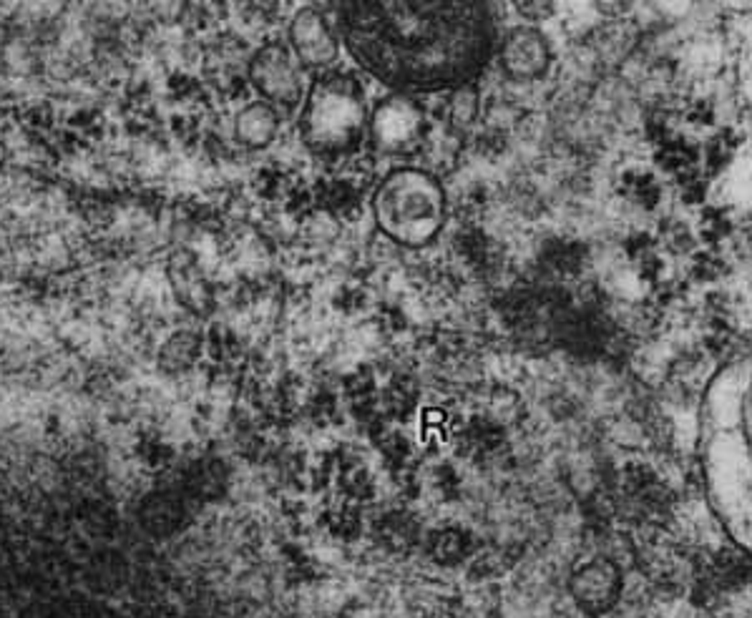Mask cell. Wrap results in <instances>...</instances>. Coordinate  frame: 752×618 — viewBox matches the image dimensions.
Segmentation results:
<instances>
[{"label":"cell","mask_w":752,"mask_h":618,"mask_svg":"<svg viewBox=\"0 0 752 618\" xmlns=\"http://www.w3.org/2000/svg\"><path fill=\"white\" fill-rule=\"evenodd\" d=\"M280 131V113L267 101H252L236 113L235 136L247 149H267Z\"/></svg>","instance_id":"9"},{"label":"cell","mask_w":752,"mask_h":618,"mask_svg":"<svg viewBox=\"0 0 752 618\" xmlns=\"http://www.w3.org/2000/svg\"><path fill=\"white\" fill-rule=\"evenodd\" d=\"M335 11L350 58L368 76L410 98L470 86L496 43L486 3L347 0Z\"/></svg>","instance_id":"1"},{"label":"cell","mask_w":752,"mask_h":618,"mask_svg":"<svg viewBox=\"0 0 752 618\" xmlns=\"http://www.w3.org/2000/svg\"><path fill=\"white\" fill-rule=\"evenodd\" d=\"M250 81L262 101L272 106H298L305 98L302 66L283 41H267L254 50L250 61Z\"/></svg>","instance_id":"4"},{"label":"cell","mask_w":752,"mask_h":618,"mask_svg":"<svg viewBox=\"0 0 752 618\" xmlns=\"http://www.w3.org/2000/svg\"><path fill=\"white\" fill-rule=\"evenodd\" d=\"M423 111L410 98L392 93L370 113L368 136L380 151H403L423 136Z\"/></svg>","instance_id":"5"},{"label":"cell","mask_w":752,"mask_h":618,"mask_svg":"<svg viewBox=\"0 0 752 618\" xmlns=\"http://www.w3.org/2000/svg\"><path fill=\"white\" fill-rule=\"evenodd\" d=\"M290 50L302 68L328 71L340 56V41L320 8H299L290 23Z\"/></svg>","instance_id":"6"},{"label":"cell","mask_w":752,"mask_h":618,"mask_svg":"<svg viewBox=\"0 0 752 618\" xmlns=\"http://www.w3.org/2000/svg\"><path fill=\"white\" fill-rule=\"evenodd\" d=\"M199 355V340H197V335L194 332H176V335H172V340L167 342L164 347H161V367H167L172 359H182V370L187 367V365H191L194 362V357Z\"/></svg>","instance_id":"10"},{"label":"cell","mask_w":752,"mask_h":618,"mask_svg":"<svg viewBox=\"0 0 752 618\" xmlns=\"http://www.w3.org/2000/svg\"><path fill=\"white\" fill-rule=\"evenodd\" d=\"M516 11L521 13V18L526 20H544L554 13V3H544V0H523V3H516Z\"/></svg>","instance_id":"12"},{"label":"cell","mask_w":752,"mask_h":618,"mask_svg":"<svg viewBox=\"0 0 752 618\" xmlns=\"http://www.w3.org/2000/svg\"><path fill=\"white\" fill-rule=\"evenodd\" d=\"M478 113V98H476V91L470 86H463V89H455L454 98H451V109H448V116L458 128L473 124Z\"/></svg>","instance_id":"11"},{"label":"cell","mask_w":752,"mask_h":618,"mask_svg":"<svg viewBox=\"0 0 752 618\" xmlns=\"http://www.w3.org/2000/svg\"><path fill=\"white\" fill-rule=\"evenodd\" d=\"M167 277H169L174 297L182 307L191 309L197 314H204V312L212 309V287L206 282L202 264L191 251H187V249L174 251L169 262H167Z\"/></svg>","instance_id":"8"},{"label":"cell","mask_w":752,"mask_h":618,"mask_svg":"<svg viewBox=\"0 0 752 618\" xmlns=\"http://www.w3.org/2000/svg\"><path fill=\"white\" fill-rule=\"evenodd\" d=\"M370 111L365 89L347 71H322L302 98L299 139L317 158L355 154L368 136Z\"/></svg>","instance_id":"2"},{"label":"cell","mask_w":752,"mask_h":618,"mask_svg":"<svg viewBox=\"0 0 752 618\" xmlns=\"http://www.w3.org/2000/svg\"><path fill=\"white\" fill-rule=\"evenodd\" d=\"M501 68L516 81H536L551 68V46L533 26H518L503 38Z\"/></svg>","instance_id":"7"},{"label":"cell","mask_w":752,"mask_h":618,"mask_svg":"<svg viewBox=\"0 0 752 618\" xmlns=\"http://www.w3.org/2000/svg\"><path fill=\"white\" fill-rule=\"evenodd\" d=\"M377 232L406 249L428 247L446 227V191L430 171L398 166L377 184L373 201Z\"/></svg>","instance_id":"3"}]
</instances>
